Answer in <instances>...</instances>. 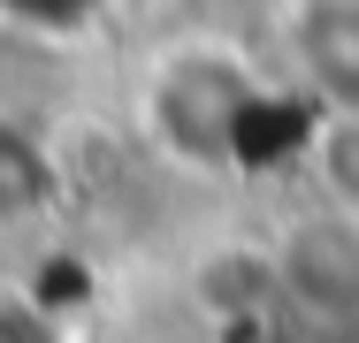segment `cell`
<instances>
[{"label":"cell","instance_id":"cell-1","mask_svg":"<svg viewBox=\"0 0 359 343\" xmlns=\"http://www.w3.org/2000/svg\"><path fill=\"white\" fill-rule=\"evenodd\" d=\"M260 107H268L260 62L237 38H215V31L168 38L138 76L145 145L184 160V168H237L245 160V130H252Z\"/></svg>","mask_w":359,"mask_h":343},{"label":"cell","instance_id":"cell-2","mask_svg":"<svg viewBox=\"0 0 359 343\" xmlns=\"http://www.w3.org/2000/svg\"><path fill=\"white\" fill-rule=\"evenodd\" d=\"M268 31L313 115H359V0H276Z\"/></svg>","mask_w":359,"mask_h":343},{"label":"cell","instance_id":"cell-3","mask_svg":"<svg viewBox=\"0 0 359 343\" xmlns=\"http://www.w3.org/2000/svg\"><path fill=\"white\" fill-rule=\"evenodd\" d=\"M268 274L298 313H313L329 328H359V221L329 214V206H306L276 237Z\"/></svg>","mask_w":359,"mask_h":343},{"label":"cell","instance_id":"cell-4","mask_svg":"<svg viewBox=\"0 0 359 343\" xmlns=\"http://www.w3.org/2000/svg\"><path fill=\"white\" fill-rule=\"evenodd\" d=\"M298 153H306V176H313V206L359 221V115H313Z\"/></svg>","mask_w":359,"mask_h":343}]
</instances>
